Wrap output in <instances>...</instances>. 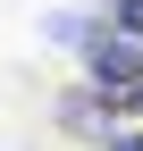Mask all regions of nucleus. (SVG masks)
<instances>
[{
  "instance_id": "1",
  "label": "nucleus",
  "mask_w": 143,
  "mask_h": 151,
  "mask_svg": "<svg viewBox=\"0 0 143 151\" xmlns=\"http://www.w3.org/2000/svg\"><path fill=\"white\" fill-rule=\"evenodd\" d=\"M101 151H143V134H110V143H101Z\"/></svg>"
}]
</instances>
